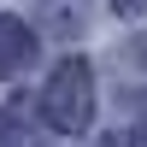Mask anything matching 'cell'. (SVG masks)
<instances>
[{
    "instance_id": "obj_1",
    "label": "cell",
    "mask_w": 147,
    "mask_h": 147,
    "mask_svg": "<svg viewBox=\"0 0 147 147\" xmlns=\"http://www.w3.org/2000/svg\"><path fill=\"white\" fill-rule=\"evenodd\" d=\"M41 118L59 129V136H82L94 118V71L88 59H59L53 77L41 88Z\"/></svg>"
},
{
    "instance_id": "obj_2",
    "label": "cell",
    "mask_w": 147,
    "mask_h": 147,
    "mask_svg": "<svg viewBox=\"0 0 147 147\" xmlns=\"http://www.w3.org/2000/svg\"><path fill=\"white\" fill-rule=\"evenodd\" d=\"M30 59H35V30L24 18H0V82L18 77Z\"/></svg>"
},
{
    "instance_id": "obj_3",
    "label": "cell",
    "mask_w": 147,
    "mask_h": 147,
    "mask_svg": "<svg viewBox=\"0 0 147 147\" xmlns=\"http://www.w3.org/2000/svg\"><path fill=\"white\" fill-rule=\"evenodd\" d=\"M0 147H24V124L6 112V106H0Z\"/></svg>"
},
{
    "instance_id": "obj_4",
    "label": "cell",
    "mask_w": 147,
    "mask_h": 147,
    "mask_svg": "<svg viewBox=\"0 0 147 147\" xmlns=\"http://www.w3.org/2000/svg\"><path fill=\"white\" fill-rule=\"evenodd\" d=\"M112 12H124V18H136V12H147V0H112Z\"/></svg>"
},
{
    "instance_id": "obj_5",
    "label": "cell",
    "mask_w": 147,
    "mask_h": 147,
    "mask_svg": "<svg viewBox=\"0 0 147 147\" xmlns=\"http://www.w3.org/2000/svg\"><path fill=\"white\" fill-rule=\"evenodd\" d=\"M129 147H147V124H141V129H136V136H129Z\"/></svg>"
}]
</instances>
